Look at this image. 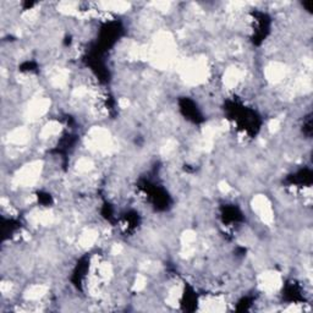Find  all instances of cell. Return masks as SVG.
Wrapping results in <instances>:
<instances>
[{
  "label": "cell",
  "mask_w": 313,
  "mask_h": 313,
  "mask_svg": "<svg viewBox=\"0 0 313 313\" xmlns=\"http://www.w3.org/2000/svg\"><path fill=\"white\" fill-rule=\"evenodd\" d=\"M42 162L37 160V162H32L21 168L15 175L16 184L19 186H32L33 184H36L42 172Z\"/></svg>",
  "instance_id": "obj_1"
},
{
  "label": "cell",
  "mask_w": 313,
  "mask_h": 313,
  "mask_svg": "<svg viewBox=\"0 0 313 313\" xmlns=\"http://www.w3.org/2000/svg\"><path fill=\"white\" fill-rule=\"evenodd\" d=\"M252 208L263 223L271 224L274 220V213L269 199L263 195H257L252 199Z\"/></svg>",
  "instance_id": "obj_2"
},
{
  "label": "cell",
  "mask_w": 313,
  "mask_h": 313,
  "mask_svg": "<svg viewBox=\"0 0 313 313\" xmlns=\"http://www.w3.org/2000/svg\"><path fill=\"white\" fill-rule=\"evenodd\" d=\"M258 285L264 293H274L281 286V276L276 272H266L261 274Z\"/></svg>",
  "instance_id": "obj_3"
},
{
  "label": "cell",
  "mask_w": 313,
  "mask_h": 313,
  "mask_svg": "<svg viewBox=\"0 0 313 313\" xmlns=\"http://www.w3.org/2000/svg\"><path fill=\"white\" fill-rule=\"evenodd\" d=\"M50 100L45 99V98H38V99L32 100L27 108V117L30 120L38 119V117H43L45 113L49 110Z\"/></svg>",
  "instance_id": "obj_4"
},
{
  "label": "cell",
  "mask_w": 313,
  "mask_h": 313,
  "mask_svg": "<svg viewBox=\"0 0 313 313\" xmlns=\"http://www.w3.org/2000/svg\"><path fill=\"white\" fill-rule=\"evenodd\" d=\"M286 75V67L285 65L280 64V62H273L269 66H267L266 70V76L267 80H269L271 82L276 83L280 82Z\"/></svg>",
  "instance_id": "obj_5"
},
{
  "label": "cell",
  "mask_w": 313,
  "mask_h": 313,
  "mask_svg": "<svg viewBox=\"0 0 313 313\" xmlns=\"http://www.w3.org/2000/svg\"><path fill=\"white\" fill-rule=\"evenodd\" d=\"M242 72L240 71L237 67H229L228 70L224 74V85L231 90V88H235L239 82L241 81Z\"/></svg>",
  "instance_id": "obj_6"
},
{
  "label": "cell",
  "mask_w": 313,
  "mask_h": 313,
  "mask_svg": "<svg viewBox=\"0 0 313 313\" xmlns=\"http://www.w3.org/2000/svg\"><path fill=\"white\" fill-rule=\"evenodd\" d=\"M98 239V233L93 229H86L85 231H82L78 239V244L83 249H88V247L93 246L96 244Z\"/></svg>",
  "instance_id": "obj_7"
},
{
  "label": "cell",
  "mask_w": 313,
  "mask_h": 313,
  "mask_svg": "<svg viewBox=\"0 0 313 313\" xmlns=\"http://www.w3.org/2000/svg\"><path fill=\"white\" fill-rule=\"evenodd\" d=\"M47 291V286L42 285V284H36V285H32L31 288L27 289V291L25 293V298L27 301H38L43 296H45Z\"/></svg>",
  "instance_id": "obj_8"
},
{
  "label": "cell",
  "mask_w": 313,
  "mask_h": 313,
  "mask_svg": "<svg viewBox=\"0 0 313 313\" xmlns=\"http://www.w3.org/2000/svg\"><path fill=\"white\" fill-rule=\"evenodd\" d=\"M28 136L30 134L25 127H18L9 134V141L15 144H23L28 141Z\"/></svg>",
  "instance_id": "obj_9"
},
{
  "label": "cell",
  "mask_w": 313,
  "mask_h": 313,
  "mask_svg": "<svg viewBox=\"0 0 313 313\" xmlns=\"http://www.w3.org/2000/svg\"><path fill=\"white\" fill-rule=\"evenodd\" d=\"M60 132V124L55 120H52V121L47 122L44 126L42 127V131H40V138H52L55 135H58Z\"/></svg>",
  "instance_id": "obj_10"
},
{
  "label": "cell",
  "mask_w": 313,
  "mask_h": 313,
  "mask_svg": "<svg viewBox=\"0 0 313 313\" xmlns=\"http://www.w3.org/2000/svg\"><path fill=\"white\" fill-rule=\"evenodd\" d=\"M93 169V162L90 159V158H80L76 163V170L80 173H87L91 172Z\"/></svg>",
  "instance_id": "obj_11"
},
{
  "label": "cell",
  "mask_w": 313,
  "mask_h": 313,
  "mask_svg": "<svg viewBox=\"0 0 313 313\" xmlns=\"http://www.w3.org/2000/svg\"><path fill=\"white\" fill-rule=\"evenodd\" d=\"M146 285H147L146 278H144L143 275H141V274H139V275L136 276V280H135L132 289H134L135 291H137V293H138V291L143 290V289L146 288Z\"/></svg>",
  "instance_id": "obj_12"
}]
</instances>
